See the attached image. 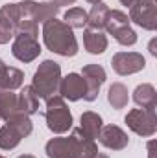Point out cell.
<instances>
[{
    "label": "cell",
    "mask_w": 157,
    "mask_h": 158,
    "mask_svg": "<svg viewBox=\"0 0 157 158\" xmlns=\"http://www.w3.org/2000/svg\"><path fill=\"white\" fill-rule=\"evenodd\" d=\"M43 40L50 52L61 57H74L78 53V40L72 28L57 19H50L43 24Z\"/></svg>",
    "instance_id": "1"
},
{
    "label": "cell",
    "mask_w": 157,
    "mask_h": 158,
    "mask_svg": "<svg viewBox=\"0 0 157 158\" xmlns=\"http://www.w3.org/2000/svg\"><path fill=\"white\" fill-rule=\"evenodd\" d=\"M59 81H61V66L56 61H43L39 68L35 70L34 79H32V88L37 94V98L48 99L57 94L59 90Z\"/></svg>",
    "instance_id": "2"
},
{
    "label": "cell",
    "mask_w": 157,
    "mask_h": 158,
    "mask_svg": "<svg viewBox=\"0 0 157 158\" xmlns=\"http://www.w3.org/2000/svg\"><path fill=\"white\" fill-rule=\"evenodd\" d=\"M46 127L54 134H65L72 129V114L61 96H52L46 99V110H44Z\"/></svg>",
    "instance_id": "3"
},
{
    "label": "cell",
    "mask_w": 157,
    "mask_h": 158,
    "mask_svg": "<svg viewBox=\"0 0 157 158\" xmlns=\"http://www.w3.org/2000/svg\"><path fill=\"white\" fill-rule=\"evenodd\" d=\"M157 107H150V109H131L126 116V123L128 127L142 136V138H150L154 136L157 131V116H155Z\"/></svg>",
    "instance_id": "4"
},
{
    "label": "cell",
    "mask_w": 157,
    "mask_h": 158,
    "mask_svg": "<svg viewBox=\"0 0 157 158\" xmlns=\"http://www.w3.org/2000/svg\"><path fill=\"white\" fill-rule=\"evenodd\" d=\"M129 20H133L142 30L154 31L157 28L155 0H137L129 7Z\"/></svg>",
    "instance_id": "5"
},
{
    "label": "cell",
    "mask_w": 157,
    "mask_h": 158,
    "mask_svg": "<svg viewBox=\"0 0 157 158\" xmlns=\"http://www.w3.org/2000/svg\"><path fill=\"white\" fill-rule=\"evenodd\" d=\"M20 22L19 4H4L0 7V44H7L17 35Z\"/></svg>",
    "instance_id": "6"
},
{
    "label": "cell",
    "mask_w": 157,
    "mask_h": 158,
    "mask_svg": "<svg viewBox=\"0 0 157 158\" xmlns=\"http://www.w3.org/2000/svg\"><path fill=\"white\" fill-rule=\"evenodd\" d=\"M11 53L20 63H32V61H35L41 53V46H39L37 37L26 35V33H17L13 37Z\"/></svg>",
    "instance_id": "7"
},
{
    "label": "cell",
    "mask_w": 157,
    "mask_h": 158,
    "mask_svg": "<svg viewBox=\"0 0 157 158\" xmlns=\"http://www.w3.org/2000/svg\"><path fill=\"white\" fill-rule=\"evenodd\" d=\"M111 66L118 76H131L144 70L146 59L142 57V53L137 52H118L111 59Z\"/></svg>",
    "instance_id": "8"
},
{
    "label": "cell",
    "mask_w": 157,
    "mask_h": 158,
    "mask_svg": "<svg viewBox=\"0 0 157 158\" xmlns=\"http://www.w3.org/2000/svg\"><path fill=\"white\" fill-rule=\"evenodd\" d=\"M81 77L85 79V101H94L98 98V92L102 88V85L105 83V70L100 64H87L81 70Z\"/></svg>",
    "instance_id": "9"
},
{
    "label": "cell",
    "mask_w": 157,
    "mask_h": 158,
    "mask_svg": "<svg viewBox=\"0 0 157 158\" xmlns=\"http://www.w3.org/2000/svg\"><path fill=\"white\" fill-rule=\"evenodd\" d=\"M98 142H100L104 147L111 149V151H122V149L128 147L129 138H128V134H126L118 125H104V127L100 129Z\"/></svg>",
    "instance_id": "10"
},
{
    "label": "cell",
    "mask_w": 157,
    "mask_h": 158,
    "mask_svg": "<svg viewBox=\"0 0 157 158\" xmlns=\"http://www.w3.org/2000/svg\"><path fill=\"white\" fill-rule=\"evenodd\" d=\"M57 94L63 99L69 101H78L85 96V79L81 77V74H69L59 81V90Z\"/></svg>",
    "instance_id": "11"
},
{
    "label": "cell",
    "mask_w": 157,
    "mask_h": 158,
    "mask_svg": "<svg viewBox=\"0 0 157 158\" xmlns=\"http://www.w3.org/2000/svg\"><path fill=\"white\" fill-rule=\"evenodd\" d=\"M72 149H74V158H92L98 153V147L92 138L85 136L81 129H72Z\"/></svg>",
    "instance_id": "12"
},
{
    "label": "cell",
    "mask_w": 157,
    "mask_h": 158,
    "mask_svg": "<svg viewBox=\"0 0 157 158\" xmlns=\"http://www.w3.org/2000/svg\"><path fill=\"white\" fill-rule=\"evenodd\" d=\"M44 151H46V156L48 158H74L72 138L70 136L52 138V140H48Z\"/></svg>",
    "instance_id": "13"
},
{
    "label": "cell",
    "mask_w": 157,
    "mask_h": 158,
    "mask_svg": "<svg viewBox=\"0 0 157 158\" xmlns=\"http://www.w3.org/2000/svg\"><path fill=\"white\" fill-rule=\"evenodd\" d=\"M83 46L89 53L100 55L107 50V37L98 30H89L87 28L85 33H83Z\"/></svg>",
    "instance_id": "14"
},
{
    "label": "cell",
    "mask_w": 157,
    "mask_h": 158,
    "mask_svg": "<svg viewBox=\"0 0 157 158\" xmlns=\"http://www.w3.org/2000/svg\"><path fill=\"white\" fill-rule=\"evenodd\" d=\"M133 101L142 107V109H150V107H157V92L155 86L150 83H142L133 90Z\"/></svg>",
    "instance_id": "15"
},
{
    "label": "cell",
    "mask_w": 157,
    "mask_h": 158,
    "mask_svg": "<svg viewBox=\"0 0 157 158\" xmlns=\"http://www.w3.org/2000/svg\"><path fill=\"white\" fill-rule=\"evenodd\" d=\"M17 99H19L20 112H24L26 116H32L39 110V98H37V94L34 92L32 86H24L20 90V94H17Z\"/></svg>",
    "instance_id": "16"
},
{
    "label": "cell",
    "mask_w": 157,
    "mask_h": 158,
    "mask_svg": "<svg viewBox=\"0 0 157 158\" xmlns=\"http://www.w3.org/2000/svg\"><path fill=\"white\" fill-rule=\"evenodd\" d=\"M79 121H81V125H79L81 132H83L85 136H89V138L96 140V138H98V134H100V129L104 127L100 114L87 110V112H83V114H81V119H79Z\"/></svg>",
    "instance_id": "17"
},
{
    "label": "cell",
    "mask_w": 157,
    "mask_h": 158,
    "mask_svg": "<svg viewBox=\"0 0 157 158\" xmlns=\"http://www.w3.org/2000/svg\"><path fill=\"white\" fill-rule=\"evenodd\" d=\"M107 13H109V7H107L104 2L92 4V9L87 13V28H89V30H98V31H102L104 26H105Z\"/></svg>",
    "instance_id": "18"
},
{
    "label": "cell",
    "mask_w": 157,
    "mask_h": 158,
    "mask_svg": "<svg viewBox=\"0 0 157 158\" xmlns=\"http://www.w3.org/2000/svg\"><path fill=\"white\" fill-rule=\"evenodd\" d=\"M107 101H109V105H111L115 110L124 109V107L128 105V101H129L126 85H122V83H113V85L109 86V92H107Z\"/></svg>",
    "instance_id": "19"
},
{
    "label": "cell",
    "mask_w": 157,
    "mask_h": 158,
    "mask_svg": "<svg viewBox=\"0 0 157 158\" xmlns=\"http://www.w3.org/2000/svg\"><path fill=\"white\" fill-rule=\"evenodd\" d=\"M24 83V74L19 70V68H13V66H7L2 83H0V90L2 92H13L17 88H20Z\"/></svg>",
    "instance_id": "20"
},
{
    "label": "cell",
    "mask_w": 157,
    "mask_h": 158,
    "mask_svg": "<svg viewBox=\"0 0 157 158\" xmlns=\"http://www.w3.org/2000/svg\"><path fill=\"white\" fill-rule=\"evenodd\" d=\"M6 125H11V127H13L22 138L30 136L32 131H34V123H32V119H30V116H26L24 112H15V114H11L9 118L6 119Z\"/></svg>",
    "instance_id": "21"
},
{
    "label": "cell",
    "mask_w": 157,
    "mask_h": 158,
    "mask_svg": "<svg viewBox=\"0 0 157 158\" xmlns=\"http://www.w3.org/2000/svg\"><path fill=\"white\" fill-rule=\"evenodd\" d=\"M15 112H20L17 94H13V92H0V119L6 121Z\"/></svg>",
    "instance_id": "22"
},
{
    "label": "cell",
    "mask_w": 157,
    "mask_h": 158,
    "mask_svg": "<svg viewBox=\"0 0 157 158\" xmlns=\"http://www.w3.org/2000/svg\"><path fill=\"white\" fill-rule=\"evenodd\" d=\"M20 140H22V136H20L11 125L0 127V149L11 151V149H15V147L20 143Z\"/></svg>",
    "instance_id": "23"
},
{
    "label": "cell",
    "mask_w": 157,
    "mask_h": 158,
    "mask_svg": "<svg viewBox=\"0 0 157 158\" xmlns=\"http://www.w3.org/2000/svg\"><path fill=\"white\" fill-rule=\"evenodd\" d=\"M59 13V7L54 4V2H43L35 6V11H34V20L37 24H44L46 20L50 19H56Z\"/></svg>",
    "instance_id": "24"
},
{
    "label": "cell",
    "mask_w": 157,
    "mask_h": 158,
    "mask_svg": "<svg viewBox=\"0 0 157 158\" xmlns=\"http://www.w3.org/2000/svg\"><path fill=\"white\" fill-rule=\"evenodd\" d=\"M63 19H65V24L70 26L72 30H81L87 26V11L81 7H70L63 15Z\"/></svg>",
    "instance_id": "25"
},
{
    "label": "cell",
    "mask_w": 157,
    "mask_h": 158,
    "mask_svg": "<svg viewBox=\"0 0 157 158\" xmlns=\"http://www.w3.org/2000/svg\"><path fill=\"white\" fill-rule=\"evenodd\" d=\"M113 37L117 39L118 44L122 46H133L137 42V33L135 30H131V26H126V28H120L113 33Z\"/></svg>",
    "instance_id": "26"
},
{
    "label": "cell",
    "mask_w": 157,
    "mask_h": 158,
    "mask_svg": "<svg viewBox=\"0 0 157 158\" xmlns=\"http://www.w3.org/2000/svg\"><path fill=\"white\" fill-rule=\"evenodd\" d=\"M52 2H54L57 7H61V6H72L76 0H52Z\"/></svg>",
    "instance_id": "27"
},
{
    "label": "cell",
    "mask_w": 157,
    "mask_h": 158,
    "mask_svg": "<svg viewBox=\"0 0 157 158\" xmlns=\"http://www.w3.org/2000/svg\"><path fill=\"white\" fill-rule=\"evenodd\" d=\"M6 70H7V66H6V63L0 59V83H2V77H4V74H6ZM2 92V90H0Z\"/></svg>",
    "instance_id": "28"
},
{
    "label": "cell",
    "mask_w": 157,
    "mask_h": 158,
    "mask_svg": "<svg viewBox=\"0 0 157 158\" xmlns=\"http://www.w3.org/2000/svg\"><path fill=\"white\" fill-rule=\"evenodd\" d=\"M135 2H137V0H120V4H122V6H128V7H131Z\"/></svg>",
    "instance_id": "29"
},
{
    "label": "cell",
    "mask_w": 157,
    "mask_h": 158,
    "mask_svg": "<svg viewBox=\"0 0 157 158\" xmlns=\"http://www.w3.org/2000/svg\"><path fill=\"white\" fill-rule=\"evenodd\" d=\"M150 53H152V55H157V50H155V40H152V44H150Z\"/></svg>",
    "instance_id": "30"
},
{
    "label": "cell",
    "mask_w": 157,
    "mask_h": 158,
    "mask_svg": "<svg viewBox=\"0 0 157 158\" xmlns=\"http://www.w3.org/2000/svg\"><path fill=\"white\" fill-rule=\"evenodd\" d=\"M148 151H150V158H154V142H150V145H148Z\"/></svg>",
    "instance_id": "31"
},
{
    "label": "cell",
    "mask_w": 157,
    "mask_h": 158,
    "mask_svg": "<svg viewBox=\"0 0 157 158\" xmlns=\"http://www.w3.org/2000/svg\"><path fill=\"white\" fill-rule=\"evenodd\" d=\"M92 158H109V156H107V155H102V153H96Z\"/></svg>",
    "instance_id": "32"
},
{
    "label": "cell",
    "mask_w": 157,
    "mask_h": 158,
    "mask_svg": "<svg viewBox=\"0 0 157 158\" xmlns=\"http://www.w3.org/2000/svg\"><path fill=\"white\" fill-rule=\"evenodd\" d=\"M17 158H35L34 155H20V156H17Z\"/></svg>",
    "instance_id": "33"
},
{
    "label": "cell",
    "mask_w": 157,
    "mask_h": 158,
    "mask_svg": "<svg viewBox=\"0 0 157 158\" xmlns=\"http://www.w3.org/2000/svg\"><path fill=\"white\" fill-rule=\"evenodd\" d=\"M85 2H89V4H98V2H102V0H85Z\"/></svg>",
    "instance_id": "34"
},
{
    "label": "cell",
    "mask_w": 157,
    "mask_h": 158,
    "mask_svg": "<svg viewBox=\"0 0 157 158\" xmlns=\"http://www.w3.org/2000/svg\"><path fill=\"white\" fill-rule=\"evenodd\" d=\"M0 158H4V156H2V155H0Z\"/></svg>",
    "instance_id": "35"
}]
</instances>
